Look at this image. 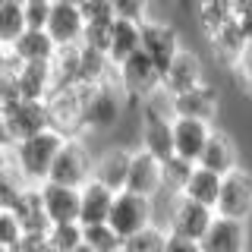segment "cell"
Returning a JSON list of instances; mask_svg holds the SVG:
<instances>
[{
  "label": "cell",
  "mask_w": 252,
  "mask_h": 252,
  "mask_svg": "<svg viewBox=\"0 0 252 252\" xmlns=\"http://www.w3.org/2000/svg\"><path fill=\"white\" fill-rule=\"evenodd\" d=\"M63 132L60 129H44L38 136H29V139H19L10 145L13 152V167L22 173L29 186H41L51 180V170H54V158H57L60 145H63Z\"/></svg>",
  "instance_id": "1"
},
{
  "label": "cell",
  "mask_w": 252,
  "mask_h": 252,
  "mask_svg": "<svg viewBox=\"0 0 252 252\" xmlns=\"http://www.w3.org/2000/svg\"><path fill=\"white\" fill-rule=\"evenodd\" d=\"M94 164H98V152L92 148L89 136H66L57 158H54L51 180L63 186H73V189H82L85 183L94 180Z\"/></svg>",
  "instance_id": "2"
},
{
  "label": "cell",
  "mask_w": 252,
  "mask_h": 252,
  "mask_svg": "<svg viewBox=\"0 0 252 252\" xmlns=\"http://www.w3.org/2000/svg\"><path fill=\"white\" fill-rule=\"evenodd\" d=\"M117 85L129 98V104H148L158 94H164V69L139 51L117 66Z\"/></svg>",
  "instance_id": "3"
},
{
  "label": "cell",
  "mask_w": 252,
  "mask_h": 252,
  "mask_svg": "<svg viewBox=\"0 0 252 252\" xmlns=\"http://www.w3.org/2000/svg\"><path fill=\"white\" fill-rule=\"evenodd\" d=\"M126 104L129 98L123 94V89L117 85V76L110 82H101V85H92V94H89V107H85V136H101V132H110L117 129L126 114Z\"/></svg>",
  "instance_id": "4"
},
{
  "label": "cell",
  "mask_w": 252,
  "mask_h": 252,
  "mask_svg": "<svg viewBox=\"0 0 252 252\" xmlns=\"http://www.w3.org/2000/svg\"><path fill=\"white\" fill-rule=\"evenodd\" d=\"M139 148L161 161H167L173 155V114H170V104L164 98V104H142V114H139Z\"/></svg>",
  "instance_id": "5"
},
{
  "label": "cell",
  "mask_w": 252,
  "mask_h": 252,
  "mask_svg": "<svg viewBox=\"0 0 252 252\" xmlns=\"http://www.w3.org/2000/svg\"><path fill=\"white\" fill-rule=\"evenodd\" d=\"M89 94L92 85L76 82L66 89H54V94L47 98L54 117V129H60L63 136H85V107H89Z\"/></svg>",
  "instance_id": "6"
},
{
  "label": "cell",
  "mask_w": 252,
  "mask_h": 252,
  "mask_svg": "<svg viewBox=\"0 0 252 252\" xmlns=\"http://www.w3.org/2000/svg\"><path fill=\"white\" fill-rule=\"evenodd\" d=\"M107 224L126 240V236H132V233H139V230H145V227L155 224V202L145 199V195H139V192L123 189V192H117V199H114Z\"/></svg>",
  "instance_id": "7"
},
{
  "label": "cell",
  "mask_w": 252,
  "mask_h": 252,
  "mask_svg": "<svg viewBox=\"0 0 252 252\" xmlns=\"http://www.w3.org/2000/svg\"><path fill=\"white\" fill-rule=\"evenodd\" d=\"M3 120H6V132H10V142L38 136L44 129H54V117L47 101H35V98H22L16 101L13 107L3 110Z\"/></svg>",
  "instance_id": "8"
},
{
  "label": "cell",
  "mask_w": 252,
  "mask_h": 252,
  "mask_svg": "<svg viewBox=\"0 0 252 252\" xmlns=\"http://www.w3.org/2000/svg\"><path fill=\"white\" fill-rule=\"evenodd\" d=\"M218 211L208 208L202 202H192L186 195H180L170 208V218H167V233L173 236H183V240H195L202 243V236L208 233V227L215 224Z\"/></svg>",
  "instance_id": "9"
},
{
  "label": "cell",
  "mask_w": 252,
  "mask_h": 252,
  "mask_svg": "<svg viewBox=\"0 0 252 252\" xmlns=\"http://www.w3.org/2000/svg\"><path fill=\"white\" fill-rule=\"evenodd\" d=\"M180 51H183V41H180L177 26L158 16H148L142 22V54H148L161 69H167Z\"/></svg>",
  "instance_id": "10"
},
{
  "label": "cell",
  "mask_w": 252,
  "mask_h": 252,
  "mask_svg": "<svg viewBox=\"0 0 252 252\" xmlns=\"http://www.w3.org/2000/svg\"><path fill=\"white\" fill-rule=\"evenodd\" d=\"M215 211L220 218H233V220L252 218V173L246 167H236L233 173L224 177Z\"/></svg>",
  "instance_id": "11"
},
{
  "label": "cell",
  "mask_w": 252,
  "mask_h": 252,
  "mask_svg": "<svg viewBox=\"0 0 252 252\" xmlns=\"http://www.w3.org/2000/svg\"><path fill=\"white\" fill-rule=\"evenodd\" d=\"M199 85H205V60L192 47H183L164 69V98H177V94H186Z\"/></svg>",
  "instance_id": "12"
},
{
  "label": "cell",
  "mask_w": 252,
  "mask_h": 252,
  "mask_svg": "<svg viewBox=\"0 0 252 252\" xmlns=\"http://www.w3.org/2000/svg\"><path fill=\"white\" fill-rule=\"evenodd\" d=\"M170 114L173 117H189V120H205V123H215L218 120V110H220V94L211 82L199 85V89L177 94V98H167Z\"/></svg>",
  "instance_id": "13"
},
{
  "label": "cell",
  "mask_w": 252,
  "mask_h": 252,
  "mask_svg": "<svg viewBox=\"0 0 252 252\" xmlns=\"http://www.w3.org/2000/svg\"><path fill=\"white\" fill-rule=\"evenodd\" d=\"M211 132H215V123L189 120V117H173V155L199 164Z\"/></svg>",
  "instance_id": "14"
},
{
  "label": "cell",
  "mask_w": 252,
  "mask_h": 252,
  "mask_svg": "<svg viewBox=\"0 0 252 252\" xmlns=\"http://www.w3.org/2000/svg\"><path fill=\"white\" fill-rule=\"evenodd\" d=\"M199 246L202 252H249V227H246V220L218 215Z\"/></svg>",
  "instance_id": "15"
},
{
  "label": "cell",
  "mask_w": 252,
  "mask_h": 252,
  "mask_svg": "<svg viewBox=\"0 0 252 252\" xmlns=\"http://www.w3.org/2000/svg\"><path fill=\"white\" fill-rule=\"evenodd\" d=\"M132 155L136 148L129 145H107L104 152H98V164H94V180L110 186L114 192H123L126 180H129V167H132Z\"/></svg>",
  "instance_id": "16"
},
{
  "label": "cell",
  "mask_w": 252,
  "mask_h": 252,
  "mask_svg": "<svg viewBox=\"0 0 252 252\" xmlns=\"http://www.w3.org/2000/svg\"><path fill=\"white\" fill-rule=\"evenodd\" d=\"M38 189H41V199H44L51 224H73V220H79V211H82V192L79 189L54 183V180L41 183Z\"/></svg>",
  "instance_id": "17"
},
{
  "label": "cell",
  "mask_w": 252,
  "mask_h": 252,
  "mask_svg": "<svg viewBox=\"0 0 252 252\" xmlns=\"http://www.w3.org/2000/svg\"><path fill=\"white\" fill-rule=\"evenodd\" d=\"M47 35L54 38L57 47L82 44V38H85V13H82V6H69V3H57V0H54L51 19H47Z\"/></svg>",
  "instance_id": "18"
},
{
  "label": "cell",
  "mask_w": 252,
  "mask_h": 252,
  "mask_svg": "<svg viewBox=\"0 0 252 252\" xmlns=\"http://www.w3.org/2000/svg\"><path fill=\"white\" fill-rule=\"evenodd\" d=\"M126 189L129 192H139L145 199H155V195L164 192V177H161V158L136 148L132 155V167H129V180H126Z\"/></svg>",
  "instance_id": "19"
},
{
  "label": "cell",
  "mask_w": 252,
  "mask_h": 252,
  "mask_svg": "<svg viewBox=\"0 0 252 252\" xmlns=\"http://www.w3.org/2000/svg\"><path fill=\"white\" fill-rule=\"evenodd\" d=\"M199 164L208 167V170H215V173H220V177L233 173L236 167H240V148H236V139L230 136V132H224V129L215 126V132H211V139H208V145H205V155H202Z\"/></svg>",
  "instance_id": "20"
},
{
  "label": "cell",
  "mask_w": 252,
  "mask_h": 252,
  "mask_svg": "<svg viewBox=\"0 0 252 252\" xmlns=\"http://www.w3.org/2000/svg\"><path fill=\"white\" fill-rule=\"evenodd\" d=\"M10 54L16 63H51L57 54V44L44 29H26L10 44Z\"/></svg>",
  "instance_id": "21"
},
{
  "label": "cell",
  "mask_w": 252,
  "mask_h": 252,
  "mask_svg": "<svg viewBox=\"0 0 252 252\" xmlns=\"http://www.w3.org/2000/svg\"><path fill=\"white\" fill-rule=\"evenodd\" d=\"M13 215L19 220L22 233H47L51 230V218H47V208H44V199H41V189L38 186H29L22 192V199L13 205Z\"/></svg>",
  "instance_id": "22"
},
{
  "label": "cell",
  "mask_w": 252,
  "mask_h": 252,
  "mask_svg": "<svg viewBox=\"0 0 252 252\" xmlns=\"http://www.w3.org/2000/svg\"><path fill=\"white\" fill-rule=\"evenodd\" d=\"M142 51V22L132 19H120L110 26V38H107V57L114 66H120L123 60H129L132 54Z\"/></svg>",
  "instance_id": "23"
},
{
  "label": "cell",
  "mask_w": 252,
  "mask_h": 252,
  "mask_svg": "<svg viewBox=\"0 0 252 252\" xmlns=\"http://www.w3.org/2000/svg\"><path fill=\"white\" fill-rule=\"evenodd\" d=\"M82 211H79V224H104L110 218V208H114V199L117 192L104 183H98V180H92V183H85L82 189Z\"/></svg>",
  "instance_id": "24"
},
{
  "label": "cell",
  "mask_w": 252,
  "mask_h": 252,
  "mask_svg": "<svg viewBox=\"0 0 252 252\" xmlns=\"http://www.w3.org/2000/svg\"><path fill=\"white\" fill-rule=\"evenodd\" d=\"M51 69H54V89H66V85L82 82V44L57 47V54L51 60Z\"/></svg>",
  "instance_id": "25"
},
{
  "label": "cell",
  "mask_w": 252,
  "mask_h": 252,
  "mask_svg": "<svg viewBox=\"0 0 252 252\" xmlns=\"http://www.w3.org/2000/svg\"><path fill=\"white\" fill-rule=\"evenodd\" d=\"M19 66V82L22 94L35 101H47L54 92V69L51 63H16Z\"/></svg>",
  "instance_id": "26"
},
{
  "label": "cell",
  "mask_w": 252,
  "mask_h": 252,
  "mask_svg": "<svg viewBox=\"0 0 252 252\" xmlns=\"http://www.w3.org/2000/svg\"><path fill=\"white\" fill-rule=\"evenodd\" d=\"M211 47V54H215V60L220 63V66H227V69H233L236 66V60H240V54H243V47H246V35H243V29H240V22H230L220 35H215L208 41Z\"/></svg>",
  "instance_id": "27"
},
{
  "label": "cell",
  "mask_w": 252,
  "mask_h": 252,
  "mask_svg": "<svg viewBox=\"0 0 252 252\" xmlns=\"http://www.w3.org/2000/svg\"><path fill=\"white\" fill-rule=\"evenodd\" d=\"M236 16L227 10L224 0H199V10H195V22H199V32L205 35V41H211L215 35H220Z\"/></svg>",
  "instance_id": "28"
},
{
  "label": "cell",
  "mask_w": 252,
  "mask_h": 252,
  "mask_svg": "<svg viewBox=\"0 0 252 252\" xmlns=\"http://www.w3.org/2000/svg\"><path fill=\"white\" fill-rule=\"evenodd\" d=\"M220 183H224L220 173L202 167V164H195L192 180H189V186H186L183 195H186V199H192V202H202V205H208V208H215L218 195H220Z\"/></svg>",
  "instance_id": "29"
},
{
  "label": "cell",
  "mask_w": 252,
  "mask_h": 252,
  "mask_svg": "<svg viewBox=\"0 0 252 252\" xmlns=\"http://www.w3.org/2000/svg\"><path fill=\"white\" fill-rule=\"evenodd\" d=\"M192 170H195V164H192V161H186V158H180V155H170L167 161H161L164 192H170V195H183V192H186V186H189V180H192Z\"/></svg>",
  "instance_id": "30"
},
{
  "label": "cell",
  "mask_w": 252,
  "mask_h": 252,
  "mask_svg": "<svg viewBox=\"0 0 252 252\" xmlns=\"http://www.w3.org/2000/svg\"><path fill=\"white\" fill-rule=\"evenodd\" d=\"M26 29V3L22 0H0V41L13 44Z\"/></svg>",
  "instance_id": "31"
},
{
  "label": "cell",
  "mask_w": 252,
  "mask_h": 252,
  "mask_svg": "<svg viewBox=\"0 0 252 252\" xmlns=\"http://www.w3.org/2000/svg\"><path fill=\"white\" fill-rule=\"evenodd\" d=\"M123 243L126 240L107 224V220L104 224H89L85 227V246H89L92 252H123Z\"/></svg>",
  "instance_id": "32"
},
{
  "label": "cell",
  "mask_w": 252,
  "mask_h": 252,
  "mask_svg": "<svg viewBox=\"0 0 252 252\" xmlns=\"http://www.w3.org/2000/svg\"><path fill=\"white\" fill-rule=\"evenodd\" d=\"M167 230L164 227H145V230H139V233H132V236H126V243H123V252H164V246H167Z\"/></svg>",
  "instance_id": "33"
},
{
  "label": "cell",
  "mask_w": 252,
  "mask_h": 252,
  "mask_svg": "<svg viewBox=\"0 0 252 252\" xmlns=\"http://www.w3.org/2000/svg\"><path fill=\"white\" fill-rule=\"evenodd\" d=\"M47 236H51L57 252H76L79 246H85V227L79 220H73V224H54L47 230Z\"/></svg>",
  "instance_id": "34"
},
{
  "label": "cell",
  "mask_w": 252,
  "mask_h": 252,
  "mask_svg": "<svg viewBox=\"0 0 252 252\" xmlns=\"http://www.w3.org/2000/svg\"><path fill=\"white\" fill-rule=\"evenodd\" d=\"M26 94H22V82H19V66H16V60H10V66L0 69V110L13 107Z\"/></svg>",
  "instance_id": "35"
},
{
  "label": "cell",
  "mask_w": 252,
  "mask_h": 252,
  "mask_svg": "<svg viewBox=\"0 0 252 252\" xmlns=\"http://www.w3.org/2000/svg\"><path fill=\"white\" fill-rule=\"evenodd\" d=\"M26 189H29V183L22 180V173L16 167L3 170V173H0V208H13V205L22 199Z\"/></svg>",
  "instance_id": "36"
},
{
  "label": "cell",
  "mask_w": 252,
  "mask_h": 252,
  "mask_svg": "<svg viewBox=\"0 0 252 252\" xmlns=\"http://www.w3.org/2000/svg\"><path fill=\"white\" fill-rule=\"evenodd\" d=\"M120 19H132V22H145L152 16V0H110Z\"/></svg>",
  "instance_id": "37"
},
{
  "label": "cell",
  "mask_w": 252,
  "mask_h": 252,
  "mask_svg": "<svg viewBox=\"0 0 252 252\" xmlns=\"http://www.w3.org/2000/svg\"><path fill=\"white\" fill-rule=\"evenodd\" d=\"M22 227H19V220H16V215L10 208H0V243H3V246H16V243L22 240Z\"/></svg>",
  "instance_id": "38"
},
{
  "label": "cell",
  "mask_w": 252,
  "mask_h": 252,
  "mask_svg": "<svg viewBox=\"0 0 252 252\" xmlns=\"http://www.w3.org/2000/svg\"><path fill=\"white\" fill-rule=\"evenodd\" d=\"M230 73L236 76V82H240L243 89L252 92V41H246V47H243L240 60H236V66L230 69Z\"/></svg>",
  "instance_id": "39"
},
{
  "label": "cell",
  "mask_w": 252,
  "mask_h": 252,
  "mask_svg": "<svg viewBox=\"0 0 252 252\" xmlns=\"http://www.w3.org/2000/svg\"><path fill=\"white\" fill-rule=\"evenodd\" d=\"M13 252H57L47 233H26L19 243L13 246Z\"/></svg>",
  "instance_id": "40"
},
{
  "label": "cell",
  "mask_w": 252,
  "mask_h": 252,
  "mask_svg": "<svg viewBox=\"0 0 252 252\" xmlns=\"http://www.w3.org/2000/svg\"><path fill=\"white\" fill-rule=\"evenodd\" d=\"M51 6L54 3H26V22H29V29H44L47 32Z\"/></svg>",
  "instance_id": "41"
},
{
  "label": "cell",
  "mask_w": 252,
  "mask_h": 252,
  "mask_svg": "<svg viewBox=\"0 0 252 252\" xmlns=\"http://www.w3.org/2000/svg\"><path fill=\"white\" fill-rule=\"evenodd\" d=\"M164 252H202V246L195 240H183V236H167V246H164Z\"/></svg>",
  "instance_id": "42"
},
{
  "label": "cell",
  "mask_w": 252,
  "mask_h": 252,
  "mask_svg": "<svg viewBox=\"0 0 252 252\" xmlns=\"http://www.w3.org/2000/svg\"><path fill=\"white\" fill-rule=\"evenodd\" d=\"M224 3H227V10H230L236 19H240L243 13H249V10H252V0H224Z\"/></svg>",
  "instance_id": "43"
},
{
  "label": "cell",
  "mask_w": 252,
  "mask_h": 252,
  "mask_svg": "<svg viewBox=\"0 0 252 252\" xmlns=\"http://www.w3.org/2000/svg\"><path fill=\"white\" fill-rule=\"evenodd\" d=\"M10 167H13V152H10V145H6V142H0V173L10 170Z\"/></svg>",
  "instance_id": "44"
},
{
  "label": "cell",
  "mask_w": 252,
  "mask_h": 252,
  "mask_svg": "<svg viewBox=\"0 0 252 252\" xmlns=\"http://www.w3.org/2000/svg\"><path fill=\"white\" fill-rule=\"evenodd\" d=\"M236 22H240V29H243V35H246V41H252V10H249V13H243Z\"/></svg>",
  "instance_id": "45"
},
{
  "label": "cell",
  "mask_w": 252,
  "mask_h": 252,
  "mask_svg": "<svg viewBox=\"0 0 252 252\" xmlns=\"http://www.w3.org/2000/svg\"><path fill=\"white\" fill-rule=\"evenodd\" d=\"M10 60H13L10 44H3V41H0V69H6V66H10Z\"/></svg>",
  "instance_id": "46"
},
{
  "label": "cell",
  "mask_w": 252,
  "mask_h": 252,
  "mask_svg": "<svg viewBox=\"0 0 252 252\" xmlns=\"http://www.w3.org/2000/svg\"><path fill=\"white\" fill-rule=\"evenodd\" d=\"M0 142H6V145H13V142H10V132H6V120H3V110H0Z\"/></svg>",
  "instance_id": "47"
},
{
  "label": "cell",
  "mask_w": 252,
  "mask_h": 252,
  "mask_svg": "<svg viewBox=\"0 0 252 252\" xmlns=\"http://www.w3.org/2000/svg\"><path fill=\"white\" fill-rule=\"evenodd\" d=\"M57 3H69V6H85L89 0H57Z\"/></svg>",
  "instance_id": "48"
},
{
  "label": "cell",
  "mask_w": 252,
  "mask_h": 252,
  "mask_svg": "<svg viewBox=\"0 0 252 252\" xmlns=\"http://www.w3.org/2000/svg\"><path fill=\"white\" fill-rule=\"evenodd\" d=\"M26 3H54V0H26Z\"/></svg>",
  "instance_id": "49"
},
{
  "label": "cell",
  "mask_w": 252,
  "mask_h": 252,
  "mask_svg": "<svg viewBox=\"0 0 252 252\" xmlns=\"http://www.w3.org/2000/svg\"><path fill=\"white\" fill-rule=\"evenodd\" d=\"M0 252H13V249H10V246H3V243H0Z\"/></svg>",
  "instance_id": "50"
},
{
  "label": "cell",
  "mask_w": 252,
  "mask_h": 252,
  "mask_svg": "<svg viewBox=\"0 0 252 252\" xmlns=\"http://www.w3.org/2000/svg\"><path fill=\"white\" fill-rule=\"evenodd\" d=\"M76 252H92V249H89V246H79V249H76Z\"/></svg>",
  "instance_id": "51"
},
{
  "label": "cell",
  "mask_w": 252,
  "mask_h": 252,
  "mask_svg": "<svg viewBox=\"0 0 252 252\" xmlns=\"http://www.w3.org/2000/svg\"><path fill=\"white\" fill-rule=\"evenodd\" d=\"M22 3H26V0H22Z\"/></svg>",
  "instance_id": "52"
}]
</instances>
